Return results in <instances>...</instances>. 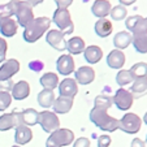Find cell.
I'll return each instance as SVG.
<instances>
[{
	"label": "cell",
	"mask_w": 147,
	"mask_h": 147,
	"mask_svg": "<svg viewBox=\"0 0 147 147\" xmlns=\"http://www.w3.org/2000/svg\"><path fill=\"white\" fill-rule=\"evenodd\" d=\"M90 120L95 126H98L103 131L113 133L119 129V120L109 116L107 113V111H104V109H99L94 107L90 111Z\"/></svg>",
	"instance_id": "6da1fadb"
},
{
	"label": "cell",
	"mask_w": 147,
	"mask_h": 147,
	"mask_svg": "<svg viewBox=\"0 0 147 147\" xmlns=\"http://www.w3.org/2000/svg\"><path fill=\"white\" fill-rule=\"evenodd\" d=\"M51 20L48 17H38L34 18L24 30V39L28 43H34L38 39L42 38V35L50 29Z\"/></svg>",
	"instance_id": "7a4b0ae2"
},
{
	"label": "cell",
	"mask_w": 147,
	"mask_h": 147,
	"mask_svg": "<svg viewBox=\"0 0 147 147\" xmlns=\"http://www.w3.org/2000/svg\"><path fill=\"white\" fill-rule=\"evenodd\" d=\"M73 142H74V133L70 129L59 128L57 130L50 134L46 142V147H64L72 144Z\"/></svg>",
	"instance_id": "3957f363"
},
{
	"label": "cell",
	"mask_w": 147,
	"mask_h": 147,
	"mask_svg": "<svg viewBox=\"0 0 147 147\" xmlns=\"http://www.w3.org/2000/svg\"><path fill=\"white\" fill-rule=\"evenodd\" d=\"M53 24L60 29L61 33L72 34L74 30V24H73L72 18H70V13L67 8H57L53 12Z\"/></svg>",
	"instance_id": "277c9868"
},
{
	"label": "cell",
	"mask_w": 147,
	"mask_h": 147,
	"mask_svg": "<svg viewBox=\"0 0 147 147\" xmlns=\"http://www.w3.org/2000/svg\"><path fill=\"white\" fill-rule=\"evenodd\" d=\"M142 120L138 115L128 112L119 120V129L126 134H137L141 130Z\"/></svg>",
	"instance_id": "5b68a950"
},
{
	"label": "cell",
	"mask_w": 147,
	"mask_h": 147,
	"mask_svg": "<svg viewBox=\"0 0 147 147\" xmlns=\"http://www.w3.org/2000/svg\"><path fill=\"white\" fill-rule=\"evenodd\" d=\"M38 124L40 125V128L43 129V131L50 133V134L60 128V120H59L57 115H56L55 112H51V111L39 112Z\"/></svg>",
	"instance_id": "8992f818"
},
{
	"label": "cell",
	"mask_w": 147,
	"mask_h": 147,
	"mask_svg": "<svg viewBox=\"0 0 147 147\" xmlns=\"http://www.w3.org/2000/svg\"><path fill=\"white\" fill-rule=\"evenodd\" d=\"M112 102L116 104V107L120 111H128L131 108L134 102V98L131 95V92L129 90L124 89V87H120L119 90H116L113 98H112Z\"/></svg>",
	"instance_id": "52a82bcc"
},
{
	"label": "cell",
	"mask_w": 147,
	"mask_h": 147,
	"mask_svg": "<svg viewBox=\"0 0 147 147\" xmlns=\"http://www.w3.org/2000/svg\"><path fill=\"white\" fill-rule=\"evenodd\" d=\"M14 16L17 17V24L20 26H22L24 29L29 25L34 20V12H33V7L28 3V1H21L20 0L18 7Z\"/></svg>",
	"instance_id": "ba28073f"
},
{
	"label": "cell",
	"mask_w": 147,
	"mask_h": 147,
	"mask_svg": "<svg viewBox=\"0 0 147 147\" xmlns=\"http://www.w3.org/2000/svg\"><path fill=\"white\" fill-rule=\"evenodd\" d=\"M22 125L21 112L13 111L11 113H4L0 116V131H7L9 129H16Z\"/></svg>",
	"instance_id": "9c48e42d"
},
{
	"label": "cell",
	"mask_w": 147,
	"mask_h": 147,
	"mask_svg": "<svg viewBox=\"0 0 147 147\" xmlns=\"http://www.w3.org/2000/svg\"><path fill=\"white\" fill-rule=\"evenodd\" d=\"M125 26L130 34L143 33V31H147V20L144 17L139 16V14L130 16L125 21Z\"/></svg>",
	"instance_id": "30bf717a"
},
{
	"label": "cell",
	"mask_w": 147,
	"mask_h": 147,
	"mask_svg": "<svg viewBox=\"0 0 147 147\" xmlns=\"http://www.w3.org/2000/svg\"><path fill=\"white\" fill-rule=\"evenodd\" d=\"M47 43L56 51H64L67 50V40H65L64 33L60 30H50L46 36Z\"/></svg>",
	"instance_id": "8fae6325"
},
{
	"label": "cell",
	"mask_w": 147,
	"mask_h": 147,
	"mask_svg": "<svg viewBox=\"0 0 147 147\" xmlns=\"http://www.w3.org/2000/svg\"><path fill=\"white\" fill-rule=\"evenodd\" d=\"M20 70V63L16 59L5 60L0 67V81L11 80L14 74H17Z\"/></svg>",
	"instance_id": "7c38bea8"
},
{
	"label": "cell",
	"mask_w": 147,
	"mask_h": 147,
	"mask_svg": "<svg viewBox=\"0 0 147 147\" xmlns=\"http://www.w3.org/2000/svg\"><path fill=\"white\" fill-rule=\"evenodd\" d=\"M59 92L61 96H68L74 99V96L78 92V83L73 78H65L59 83Z\"/></svg>",
	"instance_id": "4fadbf2b"
},
{
	"label": "cell",
	"mask_w": 147,
	"mask_h": 147,
	"mask_svg": "<svg viewBox=\"0 0 147 147\" xmlns=\"http://www.w3.org/2000/svg\"><path fill=\"white\" fill-rule=\"evenodd\" d=\"M74 60H73L72 55H61L56 61V69L60 74L63 76H69L74 72Z\"/></svg>",
	"instance_id": "5bb4252c"
},
{
	"label": "cell",
	"mask_w": 147,
	"mask_h": 147,
	"mask_svg": "<svg viewBox=\"0 0 147 147\" xmlns=\"http://www.w3.org/2000/svg\"><path fill=\"white\" fill-rule=\"evenodd\" d=\"M74 78L80 85H90L95 80V70L91 67H81L74 72Z\"/></svg>",
	"instance_id": "9a60e30c"
},
{
	"label": "cell",
	"mask_w": 147,
	"mask_h": 147,
	"mask_svg": "<svg viewBox=\"0 0 147 147\" xmlns=\"http://www.w3.org/2000/svg\"><path fill=\"white\" fill-rule=\"evenodd\" d=\"M33 139V131L29 126L26 125H20L16 128V133H14V142L18 146H24V144H28L29 142Z\"/></svg>",
	"instance_id": "2e32d148"
},
{
	"label": "cell",
	"mask_w": 147,
	"mask_h": 147,
	"mask_svg": "<svg viewBox=\"0 0 147 147\" xmlns=\"http://www.w3.org/2000/svg\"><path fill=\"white\" fill-rule=\"evenodd\" d=\"M12 99L24 100L30 95V85L26 81H18L12 87Z\"/></svg>",
	"instance_id": "e0dca14e"
},
{
	"label": "cell",
	"mask_w": 147,
	"mask_h": 147,
	"mask_svg": "<svg viewBox=\"0 0 147 147\" xmlns=\"http://www.w3.org/2000/svg\"><path fill=\"white\" fill-rule=\"evenodd\" d=\"M53 107V112H55L56 115H65L68 113V112L72 109L73 107V99L72 98H68V96H59L55 99V102H53L52 104Z\"/></svg>",
	"instance_id": "ac0fdd59"
},
{
	"label": "cell",
	"mask_w": 147,
	"mask_h": 147,
	"mask_svg": "<svg viewBox=\"0 0 147 147\" xmlns=\"http://www.w3.org/2000/svg\"><path fill=\"white\" fill-rule=\"evenodd\" d=\"M111 8L112 5L108 0H95L92 3L91 12L98 18H106L109 14V12H111Z\"/></svg>",
	"instance_id": "d6986e66"
},
{
	"label": "cell",
	"mask_w": 147,
	"mask_h": 147,
	"mask_svg": "<svg viewBox=\"0 0 147 147\" xmlns=\"http://www.w3.org/2000/svg\"><path fill=\"white\" fill-rule=\"evenodd\" d=\"M107 64L112 69H121L125 64V55L121 50H113L107 56Z\"/></svg>",
	"instance_id": "ffe728a7"
},
{
	"label": "cell",
	"mask_w": 147,
	"mask_h": 147,
	"mask_svg": "<svg viewBox=\"0 0 147 147\" xmlns=\"http://www.w3.org/2000/svg\"><path fill=\"white\" fill-rule=\"evenodd\" d=\"M83 56H85V60L89 64H96V63H99L102 60L103 51L99 46H89L83 51Z\"/></svg>",
	"instance_id": "44dd1931"
},
{
	"label": "cell",
	"mask_w": 147,
	"mask_h": 147,
	"mask_svg": "<svg viewBox=\"0 0 147 147\" xmlns=\"http://www.w3.org/2000/svg\"><path fill=\"white\" fill-rule=\"evenodd\" d=\"M129 91L131 92L134 99L136 98L138 99V98L147 95V78H137V80H134Z\"/></svg>",
	"instance_id": "7402d4cb"
},
{
	"label": "cell",
	"mask_w": 147,
	"mask_h": 147,
	"mask_svg": "<svg viewBox=\"0 0 147 147\" xmlns=\"http://www.w3.org/2000/svg\"><path fill=\"white\" fill-rule=\"evenodd\" d=\"M17 26H18V24H17L13 18L1 20V21H0V33H1L3 36L11 38V36L16 35Z\"/></svg>",
	"instance_id": "603a6c76"
},
{
	"label": "cell",
	"mask_w": 147,
	"mask_h": 147,
	"mask_svg": "<svg viewBox=\"0 0 147 147\" xmlns=\"http://www.w3.org/2000/svg\"><path fill=\"white\" fill-rule=\"evenodd\" d=\"M94 30L98 36L106 38V36L111 35V33H112V22L107 18H99L96 22H95Z\"/></svg>",
	"instance_id": "cb8c5ba5"
},
{
	"label": "cell",
	"mask_w": 147,
	"mask_h": 147,
	"mask_svg": "<svg viewBox=\"0 0 147 147\" xmlns=\"http://www.w3.org/2000/svg\"><path fill=\"white\" fill-rule=\"evenodd\" d=\"M131 39L133 35L129 31H120L113 38V46L116 47V50H124L131 43Z\"/></svg>",
	"instance_id": "d4e9b609"
},
{
	"label": "cell",
	"mask_w": 147,
	"mask_h": 147,
	"mask_svg": "<svg viewBox=\"0 0 147 147\" xmlns=\"http://www.w3.org/2000/svg\"><path fill=\"white\" fill-rule=\"evenodd\" d=\"M131 35H133L131 43H133L137 52L147 53V31L138 33V34H131Z\"/></svg>",
	"instance_id": "484cf974"
},
{
	"label": "cell",
	"mask_w": 147,
	"mask_h": 147,
	"mask_svg": "<svg viewBox=\"0 0 147 147\" xmlns=\"http://www.w3.org/2000/svg\"><path fill=\"white\" fill-rule=\"evenodd\" d=\"M85 40L81 36H74L67 42V50L70 55H80L85 51Z\"/></svg>",
	"instance_id": "4316f807"
},
{
	"label": "cell",
	"mask_w": 147,
	"mask_h": 147,
	"mask_svg": "<svg viewBox=\"0 0 147 147\" xmlns=\"http://www.w3.org/2000/svg\"><path fill=\"white\" fill-rule=\"evenodd\" d=\"M20 0H11L9 3L0 5V21L5 18H12L16 14Z\"/></svg>",
	"instance_id": "83f0119b"
},
{
	"label": "cell",
	"mask_w": 147,
	"mask_h": 147,
	"mask_svg": "<svg viewBox=\"0 0 147 147\" xmlns=\"http://www.w3.org/2000/svg\"><path fill=\"white\" fill-rule=\"evenodd\" d=\"M55 99L56 98H55V94H53V90L43 89L38 94V103H39V106L43 107V108H50V107H52Z\"/></svg>",
	"instance_id": "f1b7e54d"
},
{
	"label": "cell",
	"mask_w": 147,
	"mask_h": 147,
	"mask_svg": "<svg viewBox=\"0 0 147 147\" xmlns=\"http://www.w3.org/2000/svg\"><path fill=\"white\" fill-rule=\"evenodd\" d=\"M39 82H40V85L43 86V89L55 90L56 87L59 86V77H57V74H55V73L48 72V73H45V74L42 76Z\"/></svg>",
	"instance_id": "f546056e"
},
{
	"label": "cell",
	"mask_w": 147,
	"mask_h": 147,
	"mask_svg": "<svg viewBox=\"0 0 147 147\" xmlns=\"http://www.w3.org/2000/svg\"><path fill=\"white\" fill-rule=\"evenodd\" d=\"M38 117L39 112L35 111L34 108H26L21 112V119H22V124L26 126H34L38 124Z\"/></svg>",
	"instance_id": "4dcf8cb0"
},
{
	"label": "cell",
	"mask_w": 147,
	"mask_h": 147,
	"mask_svg": "<svg viewBox=\"0 0 147 147\" xmlns=\"http://www.w3.org/2000/svg\"><path fill=\"white\" fill-rule=\"evenodd\" d=\"M113 102H112V98L108 95H98L94 100V107L99 109H104V111H108L112 107Z\"/></svg>",
	"instance_id": "1f68e13d"
},
{
	"label": "cell",
	"mask_w": 147,
	"mask_h": 147,
	"mask_svg": "<svg viewBox=\"0 0 147 147\" xmlns=\"http://www.w3.org/2000/svg\"><path fill=\"white\" fill-rule=\"evenodd\" d=\"M134 80L137 78H147V63H137L129 69Z\"/></svg>",
	"instance_id": "d6a6232c"
},
{
	"label": "cell",
	"mask_w": 147,
	"mask_h": 147,
	"mask_svg": "<svg viewBox=\"0 0 147 147\" xmlns=\"http://www.w3.org/2000/svg\"><path fill=\"white\" fill-rule=\"evenodd\" d=\"M133 81H134V78L129 70L121 69V70H119V73L116 74V82H117V85L121 87L126 86L129 83H133Z\"/></svg>",
	"instance_id": "836d02e7"
},
{
	"label": "cell",
	"mask_w": 147,
	"mask_h": 147,
	"mask_svg": "<svg viewBox=\"0 0 147 147\" xmlns=\"http://www.w3.org/2000/svg\"><path fill=\"white\" fill-rule=\"evenodd\" d=\"M109 14H111V17L115 20V21H121V20H124L125 17H126L128 11H126V8H125L124 5H121V4H120V5L112 7Z\"/></svg>",
	"instance_id": "e575fe53"
},
{
	"label": "cell",
	"mask_w": 147,
	"mask_h": 147,
	"mask_svg": "<svg viewBox=\"0 0 147 147\" xmlns=\"http://www.w3.org/2000/svg\"><path fill=\"white\" fill-rule=\"evenodd\" d=\"M12 103V95L11 92L0 91V112L5 111Z\"/></svg>",
	"instance_id": "d590c367"
},
{
	"label": "cell",
	"mask_w": 147,
	"mask_h": 147,
	"mask_svg": "<svg viewBox=\"0 0 147 147\" xmlns=\"http://www.w3.org/2000/svg\"><path fill=\"white\" fill-rule=\"evenodd\" d=\"M7 50H8V45H7L5 39L0 38V64H3L4 61H5Z\"/></svg>",
	"instance_id": "8d00e7d4"
},
{
	"label": "cell",
	"mask_w": 147,
	"mask_h": 147,
	"mask_svg": "<svg viewBox=\"0 0 147 147\" xmlns=\"http://www.w3.org/2000/svg\"><path fill=\"white\" fill-rule=\"evenodd\" d=\"M111 142L112 139L108 134H103V136H100L98 138V147H109Z\"/></svg>",
	"instance_id": "74e56055"
},
{
	"label": "cell",
	"mask_w": 147,
	"mask_h": 147,
	"mask_svg": "<svg viewBox=\"0 0 147 147\" xmlns=\"http://www.w3.org/2000/svg\"><path fill=\"white\" fill-rule=\"evenodd\" d=\"M14 82L11 80H4V81H0V91H12V87H13Z\"/></svg>",
	"instance_id": "f35d334b"
},
{
	"label": "cell",
	"mask_w": 147,
	"mask_h": 147,
	"mask_svg": "<svg viewBox=\"0 0 147 147\" xmlns=\"http://www.w3.org/2000/svg\"><path fill=\"white\" fill-rule=\"evenodd\" d=\"M73 147H90V139L86 138V137L77 138L73 142Z\"/></svg>",
	"instance_id": "ab89813d"
},
{
	"label": "cell",
	"mask_w": 147,
	"mask_h": 147,
	"mask_svg": "<svg viewBox=\"0 0 147 147\" xmlns=\"http://www.w3.org/2000/svg\"><path fill=\"white\" fill-rule=\"evenodd\" d=\"M43 63L42 61H39V60H34V61H31L30 64H29V68L30 69H33L34 72H40L42 69H43Z\"/></svg>",
	"instance_id": "60d3db41"
},
{
	"label": "cell",
	"mask_w": 147,
	"mask_h": 147,
	"mask_svg": "<svg viewBox=\"0 0 147 147\" xmlns=\"http://www.w3.org/2000/svg\"><path fill=\"white\" fill-rule=\"evenodd\" d=\"M55 3L59 8H68L73 3V0H55Z\"/></svg>",
	"instance_id": "b9f144b4"
},
{
	"label": "cell",
	"mask_w": 147,
	"mask_h": 147,
	"mask_svg": "<svg viewBox=\"0 0 147 147\" xmlns=\"http://www.w3.org/2000/svg\"><path fill=\"white\" fill-rule=\"evenodd\" d=\"M130 147H146V143H144V141H142L139 138H134L131 141Z\"/></svg>",
	"instance_id": "7bdbcfd3"
},
{
	"label": "cell",
	"mask_w": 147,
	"mask_h": 147,
	"mask_svg": "<svg viewBox=\"0 0 147 147\" xmlns=\"http://www.w3.org/2000/svg\"><path fill=\"white\" fill-rule=\"evenodd\" d=\"M120 4L124 7H128V5H131V4H134L137 1V0H119Z\"/></svg>",
	"instance_id": "ee69618b"
},
{
	"label": "cell",
	"mask_w": 147,
	"mask_h": 147,
	"mask_svg": "<svg viewBox=\"0 0 147 147\" xmlns=\"http://www.w3.org/2000/svg\"><path fill=\"white\" fill-rule=\"evenodd\" d=\"M45 0H28V3L30 4L31 7H35V5H39L40 3H43Z\"/></svg>",
	"instance_id": "f6af8a7d"
},
{
	"label": "cell",
	"mask_w": 147,
	"mask_h": 147,
	"mask_svg": "<svg viewBox=\"0 0 147 147\" xmlns=\"http://www.w3.org/2000/svg\"><path fill=\"white\" fill-rule=\"evenodd\" d=\"M143 122L147 125V112H146V113H144V116H143Z\"/></svg>",
	"instance_id": "bcb514c9"
},
{
	"label": "cell",
	"mask_w": 147,
	"mask_h": 147,
	"mask_svg": "<svg viewBox=\"0 0 147 147\" xmlns=\"http://www.w3.org/2000/svg\"><path fill=\"white\" fill-rule=\"evenodd\" d=\"M12 147H22V146H18V144H14V146H12Z\"/></svg>",
	"instance_id": "7dc6e473"
},
{
	"label": "cell",
	"mask_w": 147,
	"mask_h": 147,
	"mask_svg": "<svg viewBox=\"0 0 147 147\" xmlns=\"http://www.w3.org/2000/svg\"><path fill=\"white\" fill-rule=\"evenodd\" d=\"M144 143H147V136H146V142H144Z\"/></svg>",
	"instance_id": "c3c4849f"
},
{
	"label": "cell",
	"mask_w": 147,
	"mask_h": 147,
	"mask_svg": "<svg viewBox=\"0 0 147 147\" xmlns=\"http://www.w3.org/2000/svg\"><path fill=\"white\" fill-rule=\"evenodd\" d=\"M146 20H147V18H146Z\"/></svg>",
	"instance_id": "681fc988"
}]
</instances>
